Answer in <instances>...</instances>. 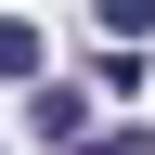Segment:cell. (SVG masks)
<instances>
[{"instance_id": "1", "label": "cell", "mask_w": 155, "mask_h": 155, "mask_svg": "<svg viewBox=\"0 0 155 155\" xmlns=\"http://www.w3.org/2000/svg\"><path fill=\"white\" fill-rule=\"evenodd\" d=\"M26 129L39 142H78V129H91V91H26Z\"/></svg>"}, {"instance_id": "2", "label": "cell", "mask_w": 155, "mask_h": 155, "mask_svg": "<svg viewBox=\"0 0 155 155\" xmlns=\"http://www.w3.org/2000/svg\"><path fill=\"white\" fill-rule=\"evenodd\" d=\"M0 78H39V26L26 13H0Z\"/></svg>"}, {"instance_id": "3", "label": "cell", "mask_w": 155, "mask_h": 155, "mask_svg": "<svg viewBox=\"0 0 155 155\" xmlns=\"http://www.w3.org/2000/svg\"><path fill=\"white\" fill-rule=\"evenodd\" d=\"M155 26V0H104V39H142Z\"/></svg>"}]
</instances>
